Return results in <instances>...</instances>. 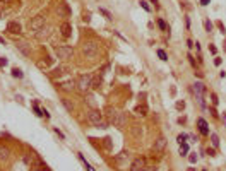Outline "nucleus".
Wrapping results in <instances>:
<instances>
[{"instance_id":"41","label":"nucleus","mask_w":226,"mask_h":171,"mask_svg":"<svg viewBox=\"0 0 226 171\" xmlns=\"http://www.w3.org/2000/svg\"><path fill=\"white\" fill-rule=\"evenodd\" d=\"M189 60H190V63L195 67V60H194V57H192V55H189Z\"/></svg>"},{"instance_id":"13","label":"nucleus","mask_w":226,"mask_h":171,"mask_svg":"<svg viewBox=\"0 0 226 171\" xmlns=\"http://www.w3.org/2000/svg\"><path fill=\"white\" fill-rule=\"evenodd\" d=\"M57 86L63 91H72L75 89V81H63V82H57Z\"/></svg>"},{"instance_id":"32","label":"nucleus","mask_w":226,"mask_h":171,"mask_svg":"<svg viewBox=\"0 0 226 171\" xmlns=\"http://www.w3.org/2000/svg\"><path fill=\"white\" fill-rule=\"evenodd\" d=\"M187 137H189V135H187V134H180V135H178V139H177V140H178V144H183V142H185V139H187Z\"/></svg>"},{"instance_id":"46","label":"nucleus","mask_w":226,"mask_h":171,"mask_svg":"<svg viewBox=\"0 0 226 171\" xmlns=\"http://www.w3.org/2000/svg\"><path fill=\"white\" fill-rule=\"evenodd\" d=\"M0 43H2V45H5V39H3L2 36H0Z\"/></svg>"},{"instance_id":"33","label":"nucleus","mask_w":226,"mask_h":171,"mask_svg":"<svg viewBox=\"0 0 226 171\" xmlns=\"http://www.w3.org/2000/svg\"><path fill=\"white\" fill-rule=\"evenodd\" d=\"M7 65H9V60L3 58V57H0V67H7Z\"/></svg>"},{"instance_id":"31","label":"nucleus","mask_w":226,"mask_h":171,"mask_svg":"<svg viewBox=\"0 0 226 171\" xmlns=\"http://www.w3.org/2000/svg\"><path fill=\"white\" fill-rule=\"evenodd\" d=\"M99 12H101V14H103V15H105V17H106V19H108V21H110V19H111V14H110V12H108V10H106V9H99Z\"/></svg>"},{"instance_id":"21","label":"nucleus","mask_w":226,"mask_h":171,"mask_svg":"<svg viewBox=\"0 0 226 171\" xmlns=\"http://www.w3.org/2000/svg\"><path fill=\"white\" fill-rule=\"evenodd\" d=\"M135 111H137L139 115H142V116H146V115H147V106H146V104H139Z\"/></svg>"},{"instance_id":"5","label":"nucleus","mask_w":226,"mask_h":171,"mask_svg":"<svg viewBox=\"0 0 226 171\" xmlns=\"http://www.w3.org/2000/svg\"><path fill=\"white\" fill-rule=\"evenodd\" d=\"M45 24H46V17H45V15H36V17H33V19L29 21L27 27H29V31L38 33V31H41V29L45 27Z\"/></svg>"},{"instance_id":"35","label":"nucleus","mask_w":226,"mask_h":171,"mask_svg":"<svg viewBox=\"0 0 226 171\" xmlns=\"http://www.w3.org/2000/svg\"><path fill=\"white\" fill-rule=\"evenodd\" d=\"M53 132H55V134H57V135H58V137H60V139H62V140H63V139H65V135H63V134H62V132H60V130H58V128H57V127H55V128H53Z\"/></svg>"},{"instance_id":"38","label":"nucleus","mask_w":226,"mask_h":171,"mask_svg":"<svg viewBox=\"0 0 226 171\" xmlns=\"http://www.w3.org/2000/svg\"><path fill=\"white\" fill-rule=\"evenodd\" d=\"M189 161H190V163H195V161H197V156H195V154H190V156H189Z\"/></svg>"},{"instance_id":"4","label":"nucleus","mask_w":226,"mask_h":171,"mask_svg":"<svg viewBox=\"0 0 226 171\" xmlns=\"http://www.w3.org/2000/svg\"><path fill=\"white\" fill-rule=\"evenodd\" d=\"M91 82H93V75L91 74H82L79 75L77 82H75V87L81 91V92H86L89 87H91Z\"/></svg>"},{"instance_id":"15","label":"nucleus","mask_w":226,"mask_h":171,"mask_svg":"<svg viewBox=\"0 0 226 171\" xmlns=\"http://www.w3.org/2000/svg\"><path fill=\"white\" fill-rule=\"evenodd\" d=\"M199 130H201V134L202 135H209V128H207V123H206V120L204 118H199Z\"/></svg>"},{"instance_id":"28","label":"nucleus","mask_w":226,"mask_h":171,"mask_svg":"<svg viewBox=\"0 0 226 171\" xmlns=\"http://www.w3.org/2000/svg\"><path fill=\"white\" fill-rule=\"evenodd\" d=\"M211 140H213V146H214V147L219 146V137H218L216 134H211Z\"/></svg>"},{"instance_id":"9","label":"nucleus","mask_w":226,"mask_h":171,"mask_svg":"<svg viewBox=\"0 0 226 171\" xmlns=\"http://www.w3.org/2000/svg\"><path fill=\"white\" fill-rule=\"evenodd\" d=\"M165 146H166V139L163 137V135H159L156 140H154V146H153V151L156 152V154H161L163 152V149H165Z\"/></svg>"},{"instance_id":"19","label":"nucleus","mask_w":226,"mask_h":171,"mask_svg":"<svg viewBox=\"0 0 226 171\" xmlns=\"http://www.w3.org/2000/svg\"><path fill=\"white\" fill-rule=\"evenodd\" d=\"M69 69L65 67V65H58V67H55L53 69V72H51V75H62V74H65Z\"/></svg>"},{"instance_id":"18","label":"nucleus","mask_w":226,"mask_h":171,"mask_svg":"<svg viewBox=\"0 0 226 171\" xmlns=\"http://www.w3.org/2000/svg\"><path fill=\"white\" fill-rule=\"evenodd\" d=\"M101 84H103V75H101V74H98V75L93 79L91 87H93V89H99V87H101Z\"/></svg>"},{"instance_id":"3","label":"nucleus","mask_w":226,"mask_h":171,"mask_svg":"<svg viewBox=\"0 0 226 171\" xmlns=\"http://www.w3.org/2000/svg\"><path fill=\"white\" fill-rule=\"evenodd\" d=\"M82 51H84V55H86L87 58H96L98 53H99V43H96V41H93V39H87V41H84V45H82Z\"/></svg>"},{"instance_id":"16","label":"nucleus","mask_w":226,"mask_h":171,"mask_svg":"<svg viewBox=\"0 0 226 171\" xmlns=\"http://www.w3.org/2000/svg\"><path fill=\"white\" fill-rule=\"evenodd\" d=\"M24 163L27 164V166H34V163H36V154H33V152H29V154H24Z\"/></svg>"},{"instance_id":"39","label":"nucleus","mask_w":226,"mask_h":171,"mask_svg":"<svg viewBox=\"0 0 226 171\" xmlns=\"http://www.w3.org/2000/svg\"><path fill=\"white\" fill-rule=\"evenodd\" d=\"M144 171H156V168H154V166H146Z\"/></svg>"},{"instance_id":"45","label":"nucleus","mask_w":226,"mask_h":171,"mask_svg":"<svg viewBox=\"0 0 226 171\" xmlns=\"http://www.w3.org/2000/svg\"><path fill=\"white\" fill-rule=\"evenodd\" d=\"M209 2H211V0H201V5H207Z\"/></svg>"},{"instance_id":"44","label":"nucleus","mask_w":226,"mask_h":171,"mask_svg":"<svg viewBox=\"0 0 226 171\" xmlns=\"http://www.w3.org/2000/svg\"><path fill=\"white\" fill-rule=\"evenodd\" d=\"M187 45H189V48H192V46H194V43H192V39H187Z\"/></svg>"},{"instance_id":"8","label":"nucleus","mask_w":226,"mask_h":171,"mask_svg":"<svg viewBox=\"0 0 226 171\" xmlns=\"http://www.w3.org/2000/svg\"><path fill=\"white\" fill-rule=\"evenodd\" d=\"M146 166H147V164H146V159H144V158H137V159L132 161V164H130L129 171H144Z\"/></svg>"},{"instance_id":"26","label":"nucleus","mask_w":226,"mask_h":171,"mask_svg":"<svg viewBox=\"0 0 226 171\" xmlns=\"http://www.w3.org/2000/svg\"><path fill=\"white\" fill-rule=\"evenodd\" d=\"M48 34H50V29H48V27H46V29L43 27L41 31H38V33H36V36H38V38H43V36H48Z\"/></svg>"},{"instance_id":"20","label":"nucleus","mask_w":226,"mask_h":171,"mask_svg":"<svg viewBox=\"0 0 226 171\" xmlns=\"http://www.w3.org/2000/svg\"><path fill=\"white\" fill-rule=\"evenodd\" d=\"M62 104L65 106V110H67V111H70V113L74 111V104H72V103H70L67 98H63V99H62Z\"/></svg>"},{"instance_id":"24","label":"nucleus","mask_w":226,"mask_h":171,"mask_svg":"<svg viewBox=\"0 0 226 171\" xmlns=\"http://www.w3.org/2000/svg\"><path fill=\"white\" fill-rule=\"evenodd\" d=\"M79 159H81V161L84 163V168H86L87 171H94V168H93V166H91V164H89V163H87L86 159H84V156H82V154H79Z\"/></svg>"},{"instance_id":"48","label":"nucleus","mask_w":226,"mask_h":171,"mask_svg":"<svg viewBox=\"0 0 226 171\" xmlns=\"http://www.w3.org/2000/svg\"><path fill=\"white\" fill-rule=\"evenodd\" d=\"M151 2H153V3H158V0H151Z\"/></svg>"},{"instance_id":"11","label":"nucleus","mask_w":226,"mask_h":171,"mask_svg":"<svg viewBox=\"0 0 226 171\" xmlns=\"http://www.w3.org/2000/svg\"><path fill=\"white\" fill-rule=\"evenodd\" d=\"M15 48H17L22 55H26V57L31 55V46H29L26 41H15Z\"/></svg>"},{"instance_id":"7","label":"nucleus","mask_w":226,"mask_h":171,"mask_svg":"<svg viewBox=\"0 0 226 171\" xmlns=\"http://www.w3.org/2000/svg\"><path fill=\"white\" fill-rule=\"evenodd\" d=\"M204 91H206V86H204L202 82H195V84H194V92H195L197 101L201 103V106H206V104H204Z\"/></svg>"},{"instance_id":"22","label":"nucleus","mask_w":226,"mask_h":171,"mask_svg":"<svg viewBox=\"0 0 226 171\" xmlns=\"http://www.w3.org/2000/svg\"><path fill=\"white\" fill-rule=\"evenodd\" d=\"M0 159H3V161L9 159V149L7 147H2L0 146Z\"/></svg>"},{"instance_id":"29","label":"nucleus","mask_w":226,"mask_h":171,"mask_svg":"<svg viewBox=\"0 0 226 171\" xmlns=\"http://www.w3.org/2000/svg\"><path fill=\"white\" fill-rule=\"evenodd\" d=\"M204 26H206V31H207V33H211V31H213V22H211L209 19H206V22H204Z\"/></svg>"},{"instance_id":"12","label":"nucleus","mask_w":226,"mask_h":171,"mask_svg":"<svg viewBox=\"0 0 226 171\" xmlns=\"http://www.w3.org/2000/svg\"><path fill=\"white\" fill-rule=\"evenodd\" d=\"M60 34H62V38H70V34H72V26L69 24V22H62V26H60Z\"/></svg>"},{"instance_id":"34","label":"nucleus","mask_w":226,"mask_h":171,"mask_svg":"<svg viewBox=\"0 0 226 171\" xmlns=\"http://www.w3.org/2000/svg\"><path fill=\"white\" fill-rule=\"evenodd\" d=\"M141 5H142V9H144V10H147V12L151 10V7L147 5V2H146V0H142V2H141Z\"/></svg>"},{"instance_id":"27","label":"nucleus","mask_w":226,"mask_h":171,"mask_svg":"<svg viewBox=\"0 0 226 171\" xmlns=\"http://www.w3.org/2000/svg\"><path fill=\"white\" fill-rule=\"evenodd\" d=\"M187 152H189V146L183 142V144H180V154L182 156H187Z\"/></svg>"},{"instance_id":"42","label":"nucleus","mask_w":226,"mask_h":171,"mask_svg":"<svg viewBox=\"0 0 226 171\" xmlns=\"http://www.w3.org/2000/svg\"><path fill=\"white\" fill-rule=\"evenodd\" d=\"M207 154H209V156H216V152H214V149H207Z\"/></svg>"},{"instance_id":"25","label":"nucleus","mask_w":226,"mask_h":171,"mask_svg":"<svg viewBox=\"0 0 226 171\" xmlns=\"http://www.w3.org/2000/svg\"><path fill=\"white\" fill-rule=\"evenodd\" d=\"M158 26H159V29H161V31H166V33H168V36H170V27H166V24H165V21H163V19H159V21H158Z\"/></svg>"},{"instance_id":"36","label":"nucleus","mask_w":226,"mask_h":171,"mask_svg":"<svg viewBox=\"0 0 226 171\" xmlns=\"http://www.w3.org/2000/svg\"><path fill=\"white\" fill-rule=\"evenodd\" d=\"M211 99H213V104L216 106V104H218V96H216V94H211Z\"/></svg>"},{"instance_id":"6","label":"nucleus","mask_w":226,"mask_h":171,"mask_svg":"<svg viewBox=\"0 0 226 171\" xmlns=\"http://www.w3.org/2000/svg\"><path fill=\"white\" fill-rule=\"evenodd\" d=\"M55 55H57L60 60H69V58H72V55H74V48L69 46V45L57 46V48H55Z\"/></svg>"},{"instance_id":"23","label":"nucleus","mask_w":226,"mask_h":171,"mask_svg":"<svg viewBox=\"0 0 226 171\" xmlns=\"http://www.w3.org/2000/svg\"><path fill=\"white\" fill-rule=\"evenodd\" d=\"M12 77H15V79H22L24 74H22L21 69H12Z\"/></svg>"},{"instance_id":"2","label":"nucleus","mask_w":226,"mask_h":171,"mask_svg":"<svg viewBox=\"0 0 226 171\" xmlns=\"http://www.w3.org/2000/svg\"><path fill=\"white\" fill-rule=\"evenodd\" d=\"M87 120L96 128H108V123L103 120V113H99V110H89L87 111Z\"/></svg>"},{"instance_id":"40","label":"nucleus","mask_w":226,"mask_h":171,"mask_svg":"<svg viewBox=\"0 0 226 171\" xmlns=\"http://www.w3.org/2000/svg\"><path fill=\"white\" fill-rule=\"evenodd\" d=\"M218 27L221 29V33H225V26H223V22H218Z\"/></svg>"},{"instance_id":"43","label":"nucleus","mask_w":226,"mask_h":171,"mask_svg":"<svg viewBox=\"0 0 226 171\" xmlns=\"http://www.w3.org/2000/svg\"><path fill=\"white\" fill-rule=\"evenodd\" d=\"M185 26H187V27H190V19H189V17L185 19Z\"/></svg>"},{"instance_id":"37","label":"nucleus","mask_w":226,"mask_h":171,"mask_svg":"<svg viewBox=\"0 0 226 171\" xmlns=\"http://www.w3.org/2000/svg\"><path fill=\"white\" fill-rule=\"evenodd\" d=\"M177 108H178V110H183V108H185V103H183V101H178V103H177Z\"/></svg>"},{"instance_id":"1","label":"nucleus","mask_w":226,"mask_h":171,"mask_svg":"<svg viewBox=\"0 0 226 171\" xmlns=\"http://www.w3.org/2000/svg\"><path fill=\"white\" fill-rule=\"evenodd\" d=\"M105 111H106V113H105V115H106V123H110V125H113V127H118V128H123V127H125L127 116H125L123 111H120V110H117V108H111V106H108Z\"/></svg>"},{"instance_id":"14","label":"nucleus","mask_w":226,"mask_h":171,"mask_svg":"<svg viewBox=\"0 0 226 171\" xmlns=\"http://www.w3.org/2000/svg\"><path fill=\"white\" fill-rule=\"evenodd\" d=\"M57 10H58V15H62V17H69V15H70V9H69L67 3H63V2L58 3V9H57Z\"/></svg>"},{"instance_id":"10","label":"nucleus","mask_w":226,"mask_h":171,"mask_svg":"<svg viewBox=\"0 0 226 171\" xmlns=\"http://www.w3.org/2000/svg\"><path fill=\"white\" fill-rule=\"evenodd\" d=\"M10 34H21L22 33V26L17 22V21H10L9 24H7V27H5Z\"/></svg>"},{"instance_id":"30","label":"nucleus","mask_w":226,"mask_h":171,"mask_svg":"<svg viewBox=\"0 0 226 171\" xmlns=\"http://www.w3.org/2000/svg\"><path fill=\"white\" fill-rule=\"evenodd\" d=\"M158 57H159V58H161V60H165V62H166V60H168V55H166V53H165V50H158Z\"/></svg>"},{"instance_id":"17","label":"nucleus","mask_w":226,"mask_h":171,"mask_svg":"<svg viewBox=\"0 0 226 171\" xmlns=\"http://www.w3.org/2000/svg\"><path fill=\"white\" fill-rule=\"evenodd\" d=\"M34 166H36V168H38L39 171H50L48 164H46V163H45V161H43L41 158H38V156H36V163H34Z\"/></svg>"},{"instance_id":"47","label":"nucleus","mask_w":226,"mask_h":171,"mask_svg":"<svg viewBox=\"0 0 226 171\" xmlns=\"http://www.w3.org/2000/svg\"><path fill=\"white\" fill-rule=\"evenodd\" d=\"M223 120H225V123H226V115L223 113Z\"/></svg>"}]
</instances>
